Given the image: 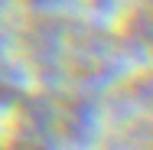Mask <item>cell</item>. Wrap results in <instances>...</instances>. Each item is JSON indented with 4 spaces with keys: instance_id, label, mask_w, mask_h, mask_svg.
Listing matches in <instances>:
<instances>
[{
    "instance_id": "6da1fadb",
    "label": "cell",
    "mask_w": 153,
    "mask_h": 150,
    "mask_svg": "<svg viewBox=\"0 0 153 150\" xmlns=\"http://www.w3.org/2000/svg\"><path fill=\"white\" fill-rule=\"evenodd\" d=\"M33 3H52V0H33Z\"/></svg>"
}]
</instances>
